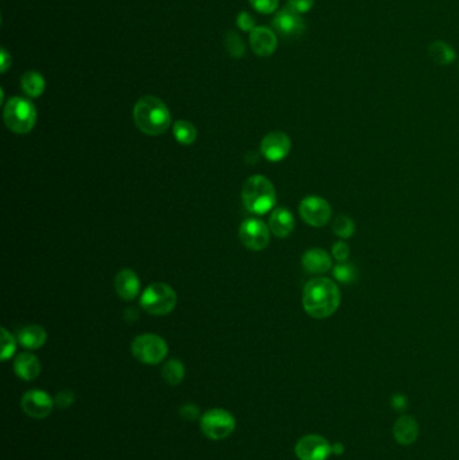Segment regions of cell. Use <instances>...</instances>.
I'll return each instance as SVG.
<instances>
[{"instance_id":"ac0fdd59","label":"cell","mask_w":459,"mask_h":460,"mask_svg":"<svg viewBox=\"0 0 459 460\" xmlns=\"http://www.w3.org/2000/svg\"><path fill=\"white\" fill-rule=\"evenodd\" d=\"M295 228V221L291 212L286 207L275 209L270 218V229L276 237L285 238L288 237Z\"/></svg>"},{"instance_id":"3957f363","label":"cell","mask_w":459,"mask_h":460,"mask_svg":"<svg viewBox=\"0 0 459 460\" xmlns=\"http://www.w3.org/2000/svg\"><path fill=\"white\" fill-rule=\"evenodd\" d=\"M242 197L245 209L258 216L267 214L276 205L273 182L263 175H254L245 181Z\"/></svg>"},{"instance_id":"4316f807","label":"cell","mask_w":459,"mask_h":460,"mask_svg":"<svg viewBox=\"0 0 459 460\" xmlns=\"http://www.w3.org/2000/svg\"><path fill=\"white\" fill-rule=\"evenodd\" d=\"M225 46L230 56L234 58H242L244 56L245 46L243 40L233 31H230L225 37Z\"/></svg>"},{"instance_id":"d590c367","label":"cell","mask_w":459,"mask_h":460,"mask_svg":"<svg viewBox=\"0 0 459 460\" xmlns=\"http://www.w3.org/2000/svg\"><path fill=\"white\" fill-rule=\"evenodd\" d=\"M392 404H393V406L396 408V409H405V406H407V399H405V396H402V394H396V396H393V399H392Z\"/></svg>"},{"instance_id":"d6a6232c","label":"cell","mask_w":459,"mask_h":460,"mask_svg":"<svg viewBox=\"0 0 459 460\" xmlns=\"http://www.w3.org/2000/svg\"><path fill=\"white\" fill-rule=\"evenodd\" d=\"M237 26L243 31H252L254 29H256L255 26V18L248 13H240L239 16H237V20H236Z\"/></svg>"},{"instance_id":"277c9868","label":"cell","mask_w":459,"mask_h":460,"mask_svg":"<svg viewBox=\"0 0 459 460\" xmlns=\"http://www.w3.org/2000/svg\"><path fill=\"white\" fill-rule=\"evenodd\" d=\"M4 121L7 128L18 135L29 133L37 123V109L28 99L13 97L4 107Z\"/></svg>"},{"instance_id":"83f0119b","label":"cell","mask_w":459,"mask_h":460,"mask_svg":"<svg viewBox=\"0 0 459 460\" xmlns=\"http://www.w3.org/2000/svg\"><path fill=\"white\" fill-rule=\"evenodd\" d=\"M16 342L15 338L6 330L1 329V361H7L14 356Z\"/></svg>"},{"instance_id":"52a82bcc","label":"cell","mask_w":459,"mask_h":460,"mask_svg":"<svg viewBox=\"0 0 459 460\" xmlns=\"http://www.w3.org/2000/svg\"><path fill=\"white\" fill-rule=\"evenodd\" d=\"M236 428V420L228 411L215 408L201 416L202 433L212 440H224Z\"/></svg>"},{"instance_id":"f1b7e54d","label":"cell","mask_w":459,"mask_h":460,"mask_svg":"<svg viewBox=\"0 0 459 460\" xmlns=\"http://www.w3.org/2000/svg\"><path fill=\"white\" fill-rule=\"evenodd\" d=\"M249 3L260 14H273L278 8L279 0H249Z\"/></svg>"},{"instance_id":"d4e9b609","label":"cell","mask_w":459,"mask_h":460,"mask_svg":"<svg viewBox=\"0 0 459 460\" xmlns=\"http://www.w3.org/2000/svg\"><path fill=\"white\" fill-rule=\"evenodd\" d=\"M331 229H333L335 236L346 240V238H350L356 233V224L350 217L342 214V216H338L334 219Z\"/></svg>"},{"instance_id":"9a60e30c","label":"cell","mask_w":459,"mask_h":460,"mask_svg":"<svg viewBox=\"0 0 459 460\" xmlns=\"http://www.w3.org/2000/svg\"><path fill=\"white\" fill-rule=\"evenodd\" d=\"M249 42L254 53L258 57H268L278 47V38L268 28H256L251 31Z\"/></svg>"},{"instance_id":"4dcf8cb0","label":"cell","mask_w":459,"mask_h":460,"mask_svg":"<svg viewBox=\"0 0 459 460\" xmlns=\"http://www.w3.org/2000/svg\"><path fill=\"white\" fill-rule=\"evenodd\" d=\"M74 393L69 389H64L56 396L54 403L57 405L58 409H68L73 403H74Z\"/></svg>"},{"instance_id":"ffe728a7","label":"cell","mask_w":459,"mask_h":460,"mask_svg":"<svg viewBox=\"0 0 459 460\" xmlns=\"http://www.w3.org/2000/svg\"><path fill=\"white\" fill-rule=\"evenodd\" d=\"M46 331L37 325L26 326L18 332V342L29 350H37L42 347L46 342Z\"/></svg>"},{"instance_id":"ba28073f","label":"cell","mask_w":459,"mask_h":460,"mask_svg":"<svg viewBox=\"0 0 459 460\" xmlns=\"http://www.w3.org/2000/svg\"><path fill=\"white\" fill-rule=\"evenodd\" d=\"M302 219L314 228H322L331 219V206L329 202L318 195H309L299 203Z\"/></svg>"},{"instance_id":"2e32d148","label":"cell","mask_w":459,"mask_h":460,"mask_svg":"<svg viewBox=\"0 0 459 460\" xmlns=\"http://www.w3.org/2000/svg\"><path fill=\"white\" fill-rule=\"evenodd\" d=\"M115 289L121 299L132 301L138 296L141 289L139 277L131 270H123L116 274Z\"/></svg>"},{"instance_id":"cb8c5ba5","label":"cell","mask_w":459,"mask_h":460,"mask_svg":"<svg viewBox=\"0 0 459 460\" xmlns=\"http://www.w3.org/2000/svg\"><path fill=\"white\" fill-rule=\"evenodd\" d=\"M172 131H174L175 139L181 144L189 145V144L194 143L197 139V128L186 120L177 121L174 124Z\"/></svg>"},{"instance_id":"7402d4cb","label":"cell","mask_w":459,"mask_h":460,"mask_svg":"<svg viewBox=\"0 0 459 460\" xmlns=\"http://www.w3.org/2000/svg\"><path fill=\"white\" fill-rule=\"evenodd\" d=\"M429 56L432 62L438 65H450L455 59V52L450 44H446L443 41L432 42L429 47Z\"/></svg>"},{"instance_id":"836d02e7","label":"cell","mask_w":459,"mask_h":460,"mask_svg":"<svg viewBox=\"0 0 459 460\" xmlns=\"http://www.w3.org/2000/svg\"><path fill=\"white\" fill-rule=\"evenodd\" d=\"M179 415L182 418L185 420H189V421H193V420H197L200 418V408L197 405H193V404H187V405H184L181 406L179 409Z\"/></svg>"},{"instance_id":"4fadbf2b","label":"cell","mask_w":459,"mask_h":460,"mask_svg":"<svg viewBox=\"0 0 459 460\" xmlns=\"http://www.w3.org/2000/svg\"><path fill=\"white\" fill-rule=\"evenodd\" d=\"M291 151V139L287 133L275 131L268 133L261 142V154L270 162H280L287 158Z\"/></svg>"},{"instance_id":"d6986e66","label":"cell","mask_w":459,"mask_h":460,"mask_svg":"<svg viewBox=\"0 0 459 460\" xmlns=\"http://www.w3.org/2000/svg\"><path fill=\"white\" fill-rule=\"evenodd\" d=\"M14 369L19 378L25 381H32L41 373V363L35 356L30 353H22L15 360Z\"/></svg>"},{"instance_id":"f546056e","label":"cell","mask_w":459,"mask_h":460,"mask_svg":"<svg viewBox=\"0 0 459 460\" xmlns=\"http://www.w3.org/2000/svg\"><path fill=\"white\" fill-rule=\"evenodd\" d=\"M331 255L338 262H345L350 256V248L345 241H337L331 248Z\"/></svg>"},{"instance_id":"30bf717a","label":"cell","mask_w":459,"mask_h":460,"mask_svg":"<svg viewBox=\"0 0 459 460\" xmlns=\"http://www.w3.org/2000/svg\"><path fill=\"white\" fill-rule=\"evenodd\" d=\"M331 451L329 442L319 435L303 436L295 446V454L299 460H326Z\"/></svg>"},{"instance_id":"5bb4252c","label":"cell","mask_w":459,"mask_h":460,"mask_svg":"<svg viewBox=\"0 0 459 460\" xmlns=\"http://www.w3.org/2000/svg\"><path fill=\"white\" fill-rule=\"evenodd\" d=\"M302 267L306 272L311 274H322L329 272L333 267L331 256L319 248H313L304 252L302 256Z\"/></svg>"},{"instance_id":"603a6c76","label":"cell","mask_w":459,"mask_h":460,"mask_svg":"<svg viewBox=\"0 0 459 460\" xmlns=\"http://www.w3.org/2000/svg\"><path fill=\"white\" fill-rule=\"evenodd\" d=\"M162 375L169 385L177 387L185 378V366L179 360H170L163 366Z\"/></svg>"},{"instance_id":"44dd1931","label":"cell","mask_w":459,"mask_h":460,"mask_svg":"<svg viewBox=\"0 0 459 460\" xmlns=\"http://www.w3.org/2000/svg\"><path fill=\"white\" fill-rule=\"evenodd\" d=\"M20 85H22L23 92L29 97L35 99V97H40L42 95L44 87H46V83H44V78H43L41 73L30 71V72H26L22 75Z\"/></svg>"},{"instance_id":"7c38bea8","label":"cell","mask_w":459,"mask_h":460,"mask_svg":"<svg viewBox=\"0 0 459 460\" xmlns=\"http://www.w3.org/2000/svg\"><path fill=\"white\" fill-rule=\"evenodd\" d=\"M273 29L276 30L283 38L294 40L303 34L306 29L304 20L301 14L290 10L288 7L280 10L275 15L273 20Z\"/></svg>"},{"instance_id":"e575fe53","label":"cell","mask_w":459,"mask_h":460,"mask_svg":"<svg viewBox=\"0 0 459 460\" xmlns=\"http://www.w3.org/2000/svg\"><path fill=\"white\" fill-rule=\"evenodd\" d=\"M10 66H11V56L6 49H1V72H7Z\"/></svg>"},{"instance_id":"8992f818","label":"cell","mask_w":459,"mask_h":460,"mask_svg":"<svg viewBox=\"0 0 459 460\" xmlns=\"http://www.w3.org/2000/svg\"><path fill=\"white\" fill-rule=\"evenodd\" d=\"M167 344L155 334H143L132 342L133 357L147 365H158L167 356Z\"/></svg>"},{"instance_id":"484cf974","label":"cell","mask_w":459,"mask_h":460,"mask_svg":"<svg viewBox=\"0 0 459 460\" xmlns=\"http://www.w3.org/2000/svg\"><path fill=\"white\" fill-rule=\"evenodd\" d=\"M333 276L338 283L342 284H350L356 280L357 277V271L354 268V265L349 264L347 261L345 262H338L334 268H333Z\"/></svg>"},{"instance_id":"5b68a950","label":"cell","mask_w":459,"mask_h":460,"mask_svg":"<svg viewBox=\"0 0 459 460\" xmlns=\"http://www.w3.org/2000/svg\"><path fill=\"white\" fill-rule=\"evenodd\" d=\"M177 293L165 283H154L145 288L141 298V305L151 315H167L175 308Z\"/></svg>"},{"instance_id":"6da1fadb","label":"cell","mask_w":459,"mask_h":460,"mask_svg":"<svg viewBox=\"0 0 459 460\" xmlns=\"http://www.w3.org/2000/svg\"><path fill=\"white\" fill-rule=\"evenodd\" d=\"M303 308L314 319L331 317L341 304L338 286L328 277H314L303 289Z\"/></svg>"},{"instance_id":"8fae6325","label":"cell","mask_w":459,"mask_h":460,"mask_svg":"<svg viewBox=\"0 0 459 460\" xmlns=\"http://www.w3.org/2000/svg\"><path fill=\"white\" fill-rule=\"evenodd\" d=\"M54 401L53 399L43 390H29L28 393H25V396L22 397V409L28 416L32 417V418H44L49 416L53 411L54 406Z\"/></svg>"},{"instance_id":"9c48e42d","label":"cell","mask_w":459,"mask_h":460,"mask_svg":"<svg viewBox=\"0 0 459 460\" xmlns=\"http://www.w3.org/2000/svg\"><path fill=\"white\" fill-rule=\"evenodd\" d=\"M239 236L245 248L255 252L263 250L270 244V229L258 218L245 219L239 230Z\"/></svg>"},{"instance_id":"1f68e13d","label":"cell","mask_w":459,"mask_h":460,"mask_svg":"<svg viewBox=\"0 0 459 460\" xmlns=\"http://www.w3.org/2000/svg\"><path fill=\"white\" fill-rule=\"evenodd\" d=\"M314 6V0H288L287 7L290 10L298 13V14H306L309 13Z\"/></svg>"},{"instance_id":"7a4b0ae2","label":"cell","mask_w":459,"mask_h":460,"mask_svg":"<svg viewBox=\"0 0 459 460\" xmlns=\"http://www.w3.org/2000/svg\"><path fill=\"white\" fill-rule=\"evenodd\" d=\"M133 120L139 130L150 136H158L169 130L172 115L163 101L155 96H144L135 104Z\"/></svg>"},{"instance_id":"e0dca14e","label":"cell","mask_w":459,"mask_h":460,"mask_svg":"<svg viewBox=\"0 0 459 460\" xmlns=\"http://www.w3.org/2000/svg\"><path fill=\"white\" fill-rule=\"evenodd\" d=\"M419 435L417 423L410 416H402L396 420L393 425V436L402 446H410L415 443Z\"/></svg>"}]
</instances>
